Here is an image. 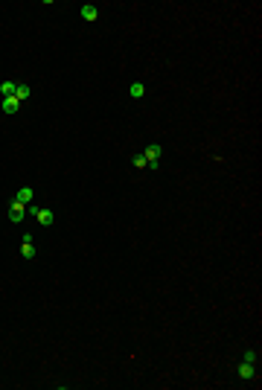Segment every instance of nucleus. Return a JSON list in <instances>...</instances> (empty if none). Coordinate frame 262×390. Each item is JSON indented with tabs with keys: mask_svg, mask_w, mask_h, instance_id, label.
Instances as JSON below:
<instances>
[{
	"mask_svg": "<svg viewBox=\"0 0 262 390\" xmlns=\"http://www.w3.org/2000/svg\"><path fill=\"white\" fill-rule=\"evenodd\" d=\"M15 88H18V82H12V79H9V82H3V84H0V96L15 94Z\"/></svg>",
	"mask_w": 262,
	"mask_h": 390,
	"instance_id": "nucleus-11",
	"label": "nucleus"
},
{
	"mask_svg": "<svg viewBox=\"0 0 262 390\" xmlns=\"http://www.w3.org/2000/svg\"><path fill=\"white\" fill-rule=\"evenodd\" d=\"M26 207H29V204H26V201H21V198L15 195V201L9 204V222H12V225H21V222H24Z\"/></svg>",
	"mask_w": 262,
	"mask_h": 390,
	"instance_id": "nucleus-3",
	"label": "nucleus"
},
{
	"mask_svg": "<svg viewBox=\"0 0 262 390\" xmlns=\"http://www.w3.org/2000/svg\"><path fill=\"white\" fill-rule=\"evenodd\" d=\"M131 166H134V169H140V172H146V169H149L143 154H134V157H131Z\"/></svg>",
	"mask_w": 262,
	"mask_h": 390,
	"instance_id": "nucleus-10",
	"label": "nucleus"
},
{
	"mask_svg": "<svg viewBox=\"0 0 262 390\" xmlns=\"http://www.w3.org/2000/svg\"><path fill=\"white\" fill-rule=\"evenodd\" d=\"M79 15H82V21H88V24H94V21H99V6H94V3H84L82 9H79Z\"/></svg>",
	"mask_w": 262,
	"mask_h": 390,
	"instance_id": "nucleus-6",
	"label": "nucleus"
},
{
	"mask_svg": "<svg viewBox=\"0 0 262 390\" xmlns=\"http://www.w3.org/2000/svg\"><path fill=\"white\" fill-rule=\"evenodd\" d=\"M128 96H131V99H143V96H146V84L134 82V84L128 88Z\"/></svg>",
	"mask_w": 262,
	"mask_h": 390,
	"instance_id": "nucleus-8",
	"label": "nucleus"
},
{
	"mask_svg": "<svg viewBox=\"0 0 262 390\" xmlns=\"http://www.w3.org/2000/svg\"><path fill=\"white\" fill-rule=\"evenodd\" d=\"M256 358H259V353H256V350H248V353L242 355V364H239V370H236V376L242 378V381L256 378Z\"/></svg>",
	"mask_w": 262,
	"mask_h": 390,
	"instance_id": "nucleus-1",
	"label": "nucleus"
},
{
	"mask_svg": "<svg viewBox=\"0 0 262 390\" xmlns=\"http://www.w3.org/2000/svg\"><path fill=\"white\" fill-rule=\"evenodd\" d=\"M15 96H18L21 102H26V99L32 96V88H29V84H18V88H15Z\"/></svg>",
	"mask_w": 262,
	"mask_h": 390,
	"instance_id": "nucleus-9",
	"label": "nucleus"
},
{
	"mask_svg": "<svg viewBox=\"0 0 262 390\" xmlns=\"http://www.w3.org/2000/svg\"><path fill=\"white\" fill-rule=\"evenodd\" d=\"M26 213L35 215V222L41 227H50L53 222H56V215H53V210H50V207H35V204H29V207H26Z\"/></svg>",
	"mask_w": 262,
	"mask_h": 390,
	"instance_id": "nucleus-2",
	"label": "nucleus"
},
{
	"mask_svg": "<svg viewBox=\"0 0 262 390\" xmlns=\"http://www.w3.org/2000/svg\"><path fill=\"white\" fill-rule=\"evenodd\" d=\"M160 152H163V149H160V146H157V143H152V146H146L143 152V157H146V166H149V169H157V166H160Z\"/></svg>",
	"mask_w": 262,
	"mask_h": 390,
	"instance_id": "nucleus-4",
	"label": "nucleus"
},
{
	"mask_svg": "<svg viewBox=\"0 0 262 390\" xmlns=\"http://www.w3.org/2000/svg\"><path fill=\"white\" fill-rule=\"evenodd\" d=\"M21 256H24V259H35V256H38L35 239H32V236H24V242H21Z\"/></svg>",
	"mask_w": 262,
	"mask_h": 390,
	"instance_id": "nucleus-7",
	"label": "nucleus"
},
{
	"mask_svg": "<svg viewBox=\"0 0 262 390\" xmlns=\"http://www.w3.org/2000/svg\"><path fill=\"white\" fill-rule=\"evenodd\" d=\"M21 105H24V102H21V99H18L15 94H9V96H0V111H3L6 117H12V114H18V108H21Z\"/></svg>",
	"mask_w": 262,
	"mask_h": 390,
	"instance_id": "nucleus-5",
	"label": "nucleus"
}]
</instances>
